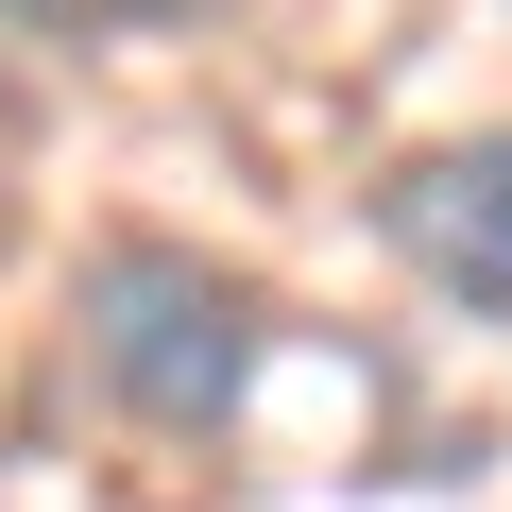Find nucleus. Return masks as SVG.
Wrapping results in <instances>:
<instances>
[{
  "label": "nucleus",
  "mask_w": 512,
  "mask_h": 512,
  "mask_svg": "<svg viewBox=\"0 0 512 512\" xmlns=\"http://www.w3.org/2000/svg\"><path fill=\"white\" fill-rule=\"evenodd\" d=\"M69 325H86V376L137 427H222L256 393V359H274L256 274H222V256H188V239H103L86 291H69Z\"/></svg>",
  "instance_id": "f257e3e1"
},
{
  "label": "nucleus",
  "mask_w": 512,
  "mask_h": 512,
  "mask_svg": "<svg viewBox=\"0 0 512 512\" xmlns=\"http://www.w3.org/2000/svg\"><path fill=\"white\" fill-rule=\"evenodd\" d=\"M18 35H154V18H188V0H0Z\"/></svg>",
  "instance_id": "7ed1b4c3"
},
{
  "label": "nucleus",
  "mask_w": 512,
  "mask_h": 512,
  "mask_svg": "<svg viewBox=\"0 0 512 512\" xmlns=\"http://www.w3.org/2000/svg\"><path fill=\"white\" fill-rule=\"evenodd\" d=\"M393 239H410V274H427L444 308H512V137L427 154V171L393 188Z\"/></svg>",
  "instance_id": "f03ea898"
}]
</instances>
